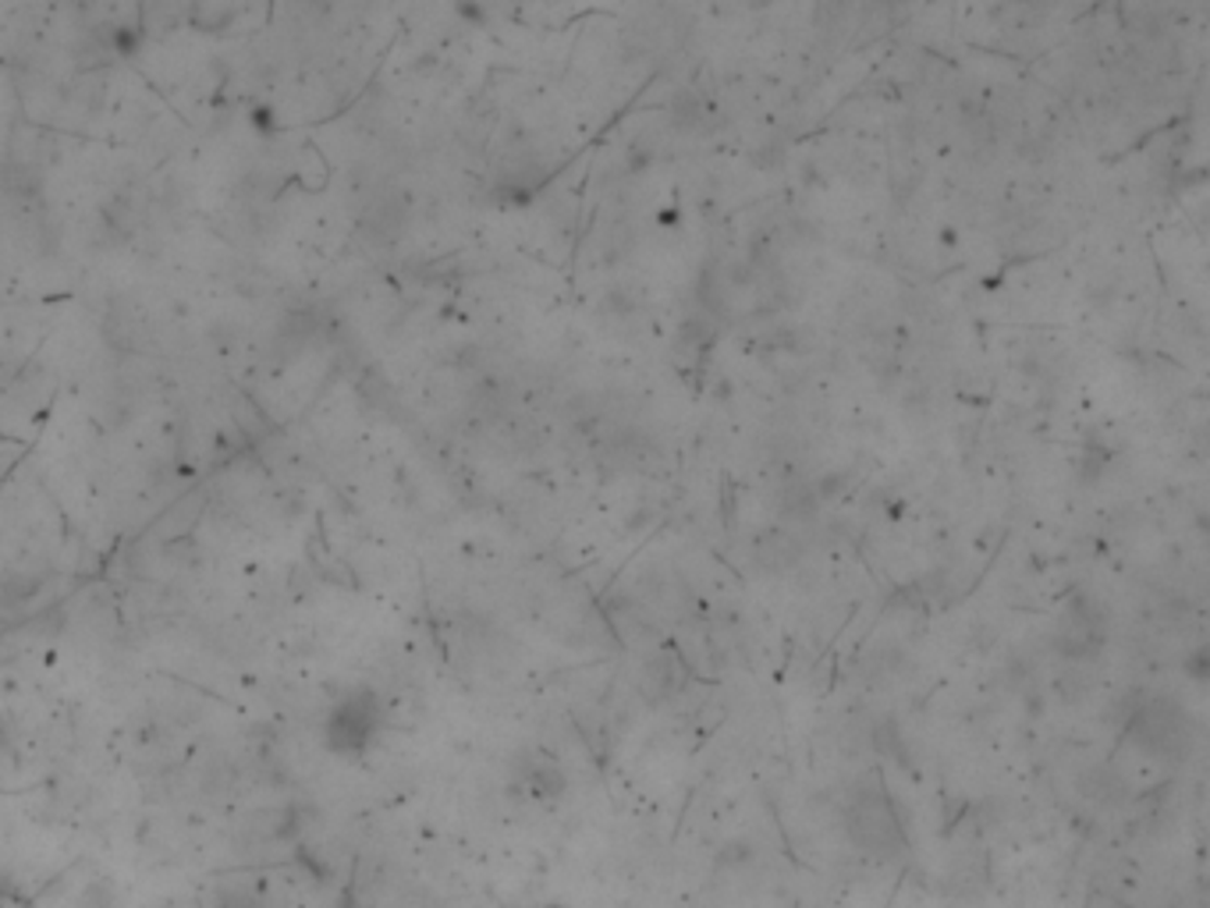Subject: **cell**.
<instances>
[{
	"label": "cell",
	"mask_w": 1210,
	"mask_h": 908,
	"mask_svg": "<svg viewBox=\"0 0 1210 908\" xmlns=\"http://www.w3.org/2000/svg\"><path fill=\"white\" fill-rule=\"evenodd\" d=\"M845 831H849L852 845L873 859H898L909 848L898 806L877 774L863 778L849 792V803H845Z\"/></svg>",
	"instance_id": "6da1fadb"
},
{
	"label": "cell",
	"mask_w": 1210,
	"mask_h": 908,
	"mask_svg": "<svg viewBox=\"0 0 1210 908\" xmlns=\"http://www.w3.org/2000/svg\"><path fill=\"white\" fill-rule=\"evenodd\" d=\"M1125 735L1147 756L1158 760H1186L1196 738L1193 717L1168 696H1143L1125 717Z\"/></svg>",
	"instance_id": "7a4b0ae2"
},
{
	"label": "cell",
	"mask_w": 1210,
	"mask_h": 908,
	"mask_svg": "<svg viewBox=\"0 0 1210 908\" xmlns=\"http://www.w3.org/2000/svg\"><path fill=\"white\" fill-rule=\"evenodd\" d=\"M1108 643V611L1090 596H1072L1058 625V649L1072 660H1090Z\"/></svg>",
	"instance_id": "3957f363"
},
{
	"label": "cell",
	"mask_w": 1210,
	"mask_h": 908,
	"mask_svg": "<svg viewBox=\"0 0 1210 908\" xmlns=\"http://www.w3.org/2000/svg\"><path fill=\"white\" fill-rule=\"evenodd\" d=\"M381 727V707L373 693H352L330 710L327 721V745L334 752H362Z\"/></svg>",
	"instance_id": "277c9868"
}]
</instances>
